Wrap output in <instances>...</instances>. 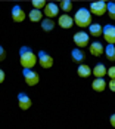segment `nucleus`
<instances>
[{"mask_svg":"<svg viewBox=\"0 0 115 129\" xmlns=\"http://www.w3.org/2000/svg\"><path fill=\"white\" fill-rule=\"evenodd\" d=\"M37 62L40 64L41 68H50L52 65H53V58H52V55H49L47 52L40 51L37 55Z\"/></svg>","mask_w":115,"mask_h":129,"instance_id":"obj_3","label":"nucleus"},{"mask_svg":"<svg viewBox=\"0 0 115 129\" xmlns=\"http://www.w3.org/2000/svg\"><path fill=\"white\" fill-rule=\"evenodd\" d=\"M58 24L59 27H62V28H66V30H69L71 27L74 25V21H72V16L71 15H59V19H58Z\"/></svg>","mask_w":115,"mask_h":129,"instance_id":"obj_11","label":"nucleus"},{"mask_svg":"<svg viewBox=\"0 0 115 129\" xmlns=\"http://www.w3.org/2000/svg\"><path fill=\"white\" fill-rule=\"evenodd\" d=\"M89 33H90V36H93V37H100L102 36V25L91 22L89 27Z\"/></svg>","mask_w":115,"mask_h":129,"instance_id":"obj_16","label":"nucleus"},{"mask_svg":"<svg viewBox=\"0 0 115 129\" xmlns=\"http://www.w3.org/2000/svg\"><path fill=\"white\" fill-rule=\"evenodd\" d=\"M19 62L24 70H33V67L37 64V55L31 51V48L22 46L19 49Z\"/></svg>","mask_w":115,"mask_h":129,"instance_id":"obj_1","label":"nucleus"},{"mask_svg":"<svg viewBox=\"0 0 115 129\" xmlns=\"http://www.w3.org/2000/svg\"><path fill=\"white\" fill-rule=\"evenodd\" d=\"M22 74H24V80H25V83L28 86H36L38 83V80H40L38 74L34 70H24Z\"/></svg>","mask_w":115,"mask_h":129,"instance_id":"obj_6","label":"nucleus"},{"mask_svg":"<svg viewBox=\"0 0 115 129\" xmlns=\"http://www.w3.org/2000/svg\"><path fill=\"white\" fill-rule=\"evenodd\" d=\"M59 8H61V9H62L65 13H68L71 9H72V2H71V0H62Z\"/></svg>","mask_w":115,"mask_h":129,"instance_id":"obj_21","label":"nucleus"},{"mask_svg":"<svg viewBox=\"0 0 115 129\" xmlns=\"http://www.w3.org/2000/svg\"><path fill=\"white\" fill-rule=\"evenodd\" d=\"M72 21L77 24V27H81V28L90 27V24H91V13L89 12L87 8H80L77 11L75 16L72 18Z\"/></svg>","mask_w":115,"mask_h":129,"instance_id":"obj_2","label":"nucleus"},{"mask_svg":"<svg viewBox=\"0 0 115 129\" xmlns=\"http://www.w3.org/2000/svg\"><path fill=\"white\" fill-rule=\"evenodd\" d=\"M27 18V13L24 12V9L18 5H15L12 8V19L15 22H22L24 19Z\"/></svg>","mask_w":115,"mask_h":129,"instance_id":"obj_10","label":"nucleus"},{"mask_svg":"<svg viewBox=\"0 0 115 129\" xmlns=\"http://www.w3.org/2000/svg\"><path fill=\"white\" fill-rule=\"evenodd\" d=\"M106 88H109V89L114 92V90H115V80H111L109 83H106Z\"/></svg>","mask_w":115,"mask_h":129,"instance_id":"obj_26","label":"nucleus"},{"mask_svg":"<svg viewBox=\"0 0 115 129\" xmlns=\"http://www.w3.org/2000/svg\"><path fill=\"white\" fill-rule=\"evenodd\" d=\"M74 43L78 48H86L89 45V34L86 31H77L74 34Z\"/></svg>","mask_w":115,"mask_h":129,"instance_id":"obj_7","label":"nucleus"},{"mask_svg":"<svg viewBox=\"0 0 115 129\" xmlns=\"http://www.w3.org/2000/svg\"><path fill=\"white\" fill-rule=\"evenodd\" d=\"M91 74H93L96 79H103L105 76H106V67H105L103 64L94 65V68L91 70Z\"/></svg>","mask_w":115,"mask_h":129,"instance_id":"obj_13","label":"nucleus"},{"mask_svg":"<svg viewBox=\"0 0 115 129\" xmlns=\"http://www.w3.org/2000/svg\"><path fill=\"white\" fill-rule=\"evenodd\" d=\"M5 82V71L0 68V83H3Z\"/></svg>","mask_w":115,"mask_h":129,"instance_id":"obj_27","label":"nucleus"},{"mask_svg":"<svg viewBox=\"0 0 115 129\" xmlns=\"http://www.w3.org/2000/svg\"><path fill=\"white\" fill-rule=\"evenodd\" d=\"M5 58H6V51H5L3 46L0 45V61H5Z\"/></svg>","mask_w":115,"mask_h":129,"instance_id":"obj_25","label":"nucleus"},{"mask_svg":"<svg viewBox=\"0 0 115 129\" xmlns=\"http://www.w3.org/2000/svg\"><path fill=\"white\" fill-rule=\"evenodd\" d=\"M41 28L44 31H52L55 28V19H49V18L41 19Z\"/></svg>","mask_w":115,"mask_h":129,"instance_id":"obj_18","label":"nucleus"},{"mask_svg":"<svg viewBox=\"0 0 115 129\" xmlns=\"http://www.w3.org/2000/svg\"><path fill=\"white\" fill-rule=\"evenodd\" d=\"M103 53H106V58H108L109 61H112V62L115 61V46L114 45H108V46L105 48Z\"/></svg>","mask_w":115,"mask_h":129,"instance_id":"obj_19","label":"nucleus"},{"mask_svg":"<svg viewBox=\"0 0 115 129\" xmlns=\"http://www.w3.org/2000/svg\"><path fill=\"white\" fill-rule=\"evenodd\" d=\"M89 51L93 56H100L103 53V51H105V48H103V45L100 42H93V43H90Z\"/></svg>","mask_w":115,"mask_h":129,"instance_id":"obj_12","label":"nucleus"},{"mask_svg":"<svg viewBox=\"0 0 115 129\" xmlns=\"http://www.w3.org/2000/svg\"><path fill=\"white\" fill-rule=\"evenodd\" d=\"M91 88H93V90H96V92H103V90L106 89L105 79H94L93 83H91Z\"/></svg>","mask_w":115,"mask_h":129,"instance_id":"obj_14","label":"nucleus"},{"mask_svg":"<svg viewBox=\"0 0 115 129\" xmlns=\"http://www.w3.org/2000/svg\"><path fill=\"white\" fill-rule=\"evenodd\" d=\"M102 36L106 40L108 45H114L115 43V27L108 24V25L102 27Z\"/></svg>","mask_w":115,"mask_h":129,"instance_id":"obj_5","label":"nucleus"},{"mask_svg":"<svg viewBox=\"0 0 115 129\" xmlns=\"http://www.w3.org/2000/svg\"><path fill=\"white\" fill-rule=\"evenodd\" d=\"M46 3H47V2H44V0H33V2H31V5L34 6V9H37V11H41V9L46 6Z\"/></svg>","mask_w":115,"mask_h":129,"instance_id":"obj_23","label":"nucleus"},{"mask_svg":"<svg viewBox=\"0 0 115 129\" xmlns=\"http://www.w3.org/2000/svg\"><path fill=\"white\" fill-rule=\"evenodd\" d=\"M30 21H33V22H38V21H41V18H43V13L41 11H37V9H33L31 12H30Z\"/></svg>","mask_w":115,"mask_h":129,"instance_id":"obj_20","label":"nucleus"},{"mask_svg":"<svg viewBox=\"0 0 115 129\" xmlns=\"http://www.w3.org/2000/svg\"><path fill=\"white\" fill-rule=\"evenodd\" d=\"M109 120H111V125H112V126H115V116H114V114L111 116V119H109Z\"/></svg>","mask_w":115,"mask_h":129,"instance_id":"obj_28","label":"nucleus"},{"mask_svg":"<svg viewBox=\"0 0 115 129\" xmlns=\"http://www.w3.org/2000/svg\"><path fill=\"white\" fill-rule=\"evenodd\" d=\"M43 13H44L49 19H53L55 16L59 15V6L55 5V3H46V6H44V12Z\"/></svg>","mask_w":115,"mask_h":129,"instance_id":"obj_9","label":"nucleus"},{"mask_svg":"<svg viewBox=\"0 0 115 129\" xmlns=\"http://www.w3.org/2000/svg\"><path fill=\"white\" fill-rule=\"evenodd\" d=\"M106 76H109L111 80H114L115 79V67H109V68H106Z\"/></svg>","mask_w":115,"mask_h":129,"instance_id":"obj_24","label":"nucleus"},{"mask_svg":"<svg viewBox=\"0 0 115 129\" xmlns=\"http://www.w3.org/2000/svg\"><path fill=\"white\" fill-rule=\"evenodd\" d=\"M89 12L93 13V15H96V16H102V15H105V12H106V2H103V0L93 2V3L90 5Z\"/></svg>","mask_w":115,"mask_h":129,"instance_id":"obj_4","label":"nucleus"},{"mask_svg":"<svg viewBox=\"0 0 115 129\" xmlns=\"http://www.w3.org/2000/svg\"><path fill=\"white\" fill-rule=\"evenodd\" d=\"M18 105H19L21 110H30V107L33 105L31 98L27 95L25 92H19L18 93Z\"/></svg>","mask_w":115,"mask_h":129,"instance_id":"obj_8","label":"nucleus"},{"mask_svg":"<svg viewBox=\"0 0 115 129\" xmlns=\"http://www.w3.org/2000/svg\"><path fill=\"white\" fill-rule=\"evenodd\" d=\"M106 12L109 13V16L112 19L115 18V3L114 2H106Z\"/></svg>","mask_w":115,"mask_h":129,"instance_id":"obj_22","label":"nucleus"},{"mask_svg":"<svg viewBox=\"0 0 115 129\" xmlns=\"http://www.w3.org/2000/svg\"><path fill=\"white\" fill-rule=\"evenodd\" d=\"M71 58L75 61V62H83L84 61V53L81 49H74V51H71Z\"/></svg>","mask_w":115,"mask_h":129,"instance_id":"obj_17","label":"nucleus"},{"mask_svg":"<svg viewBox=\"0 0 115 129\" xmlns=\"http://www.w3.org/2000/svg\"><path fill=\"white\" fill-rule=\"evenodd\" d=\"M77 73H78L80 77H83V79L89 77V76H91V68L87 64H80L78 68H77Z\"/></svg>","mask_w":115,"mask_h":129,"instance_id":"obj_15","label":"nucleus"}]
</instances>
